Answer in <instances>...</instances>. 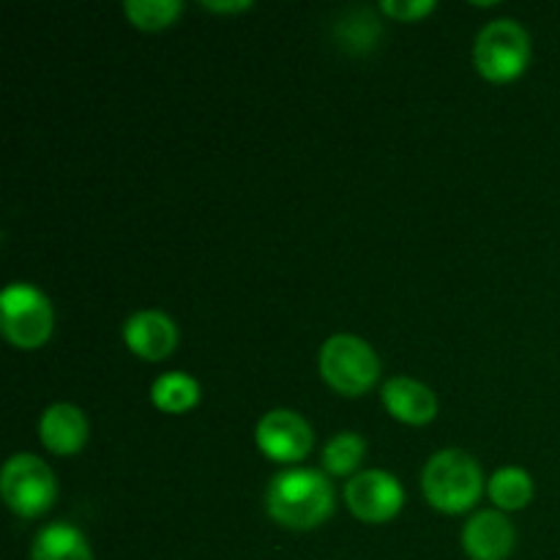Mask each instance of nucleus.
Masks as SVG:
<instances>
[{
	"instance_id": "f257e3e1",
	"label": "nucleus",
	"mask_w": 560,
	"mask_h": 560,
	"mask_svg": "<svg viewBox=\"0 0 560 560\" xmlns=\"http://www.w3.org/2000/svg\"><path fill=\"white\" fill-rule=\"evenodd\" d=\"M266 509L284 528H317L334 512L331 481L312 468L282 470L268 485Z\"/></svg>"
},
{
	"instance_id": "f03ea898",
	"label": "nucleus",
	"mask_w": 560,
	"mask_h": 560,
	"mask_svg": "<svg viewBox=\"0 0 560 560\" xmlns=\"http://www.w3.org/2000/svg\"><path fill=\"white\" fill-rule=\"evenodd\" d=\"M485 476L479 463L463 448H443L432 454L421 474V490L430 506L446 514L468 512L481 495Z\"/></svg>"
},
{
	"instance_id": "7ed1b4c3",
	"label": "nucleus",
	"mask_w": 560,
	"mask_h": 560,
	"mask_svg": "<svg viewBox=\"0 0 560 560\" xmlns=\"http://www.w3.org/2000/svg\"><path fill=\"white\" fill-rule=\"evenodd\" d=\"M381 361L372 345L353 334H337L320 348V375L334 392L361 397L377 381Z\"/></svg>"
},
{
	"instance_id": "20e7f679",
	"label": "nucleus",
	"mask_w": 560,
	"mask_h": 560,
	"mask_svg": "<svg viewBox=\"0 0 560 560\" xmlns=\"http://www.w3.org/2000/svg\"><path fill=\"white\" fill-rule=\"evenodd\" d=\"M530 38L514 20H492L476 36L474 63L481 77L492 82H509L528 66Z\"/></svg>"
},
{
	"instance_id": "39448f33",
	"label": "nucleus",
	"mask_w": 560,
	"mask_h": 560,
	"mask_svg": "<svg viewBox=\"0 0 560 560\" xmlns=\"http://www.w3.org/2000/svg\"><path fill=\"white\" fill-rule=\"evenodd\" d=\"M0 331L11 345L33 350L52 334V306L33 284L11 282L0 295Z\"/></svg>"
},
{
	"instance_id": "423d86ee",
	"label": "nucleus",
	"mask_w": 560,
	"mask_h": 560,
	"mask_svg": "<svg viewBox=\"0 0 560 560\" xmlns=\"http://www.w3.org/2000/svg\"><path fill=\"white\" fill-rule=\"evenodd\" d=\"M0 492L9 509L20 517H38L58 495L52 470L33 454H14L0 474Z\"/></svg>"
},
{
	"instance_id": "0eeeda50",
	"label": "nucleus",
	"mask_w": 560,
	"mask_h": 560,
	"mask_svg": "<svg viewBox=\"0 0 560 560\" xmlns=\"http://www.w3.org/2000/svg\"><path fill=\"white\" fill-rule=\"evenodd\" d=\"M345 503L361 523H388L402 509L405 490L386 470H361L345 487Z\"/></svg>"
},
{
	"instance_id": "6e6552de",
	"label": "nucleus",
	"mask_w": 560,
	"mask_h": 560,
	"mask_svg": "<svg viewBox=\"0 0 560 560\" xmlns=\"http://www.w3.org/2000/svg\"><path fill=\"white\" fill-rule=\"evenodd\" d=\"M257 448L273 463H299L312 448V427L295 410H271L257 421Z\"/></svg>"
},
{
	"instance_id": "1a4fd4ad",
	"label": "nucleus",
	"mask_w": 560,
	"mask_h": 560,
	"mask_svg": "<svg viewBox=\"0 0 560 560\" xmlns=\"http://www.w3.org/2000/svg\"><path fill=\"white\" fill-rule=\"evenodd\" d=\"M124 339L131 353L145 361H162L178 345V328L164 312L142 310L124 323Z\"/></svg>"
},
{
	"instance_id": "9d476101",
	"label": "nucleus",
	"mask_w": 560,
	"mask_h": 560,
	"mask_svg": "<svg viewBox=\"0 0 560 560\" xmlns=\"http://www.w3.org/2000/svg\"><path fill=\"white\" fill-rule=\"evenodd\" d=\"M463 547L470 560H506L514 550V528L501 512H476L463 528Z\"/></svg>"
},
{
	"instance_id": "9b49d317",
	"label": "nucleus",
	"mask_w": 560,
	"mask_h": 560,
	"mask_svg": "<svg viewBox=\"0 0 560 560\" xmlns=\"http://www.w3.org/2000/svg\"><path fill=\"white\" fill-rule=\"evenodd\" d=\"M383 405L397 421L410 427L430 424L438 416V397L430 386L413 377H392L383 386Z\"/></svg>"
},
{
	"instance_id": "f8f14e48",
	"label": "nucleus",
	"mask_w": 560,
	"mask_h": 560,
	"mask_svg": "<svg viewBox=\"0 0 560 560\" xmlns=\"http://www.w3.org/2000/svg\"><path fill=\"white\" fill-rule=\"evenodd\" d=\"M38 438L52 454H77L88 441V419L69 402L49 405L38 419Z\"/></svg>"
},
{
	"instance_id": "ddd939ff",
	"label": "nucleus",
	"mask_w": 560,
	"mask_h": 560,
	"mask_svg": "<svg viewBox=\"0 0 560 560\" xmlns=\"http://www.w3.org/2000/svg\"><path fill=\"white\" fill-rule=\"evenodd\" d=\"M31 560H93V556L88 539L74 525L52 523L33 539Z\"/></svg>"
},
{
	"instance_id": "4468645a",
	"label": "nucleus",
	"mask_w": 560,
	"mask_h": 560,
	"mask_svg": "<svg viewBox=\"0 0 560 560\" xmlns=\"http://www.w3.org/2000/svg\"><path fill=\"white\" fill-rule=\"evenodd\" d=\"M151 399L159 410L164 413H184V410L195 408L200 399V386L195 377L184 375V372H167V375L156 377L151 386Z\"/></svg>"
},
{
	"instance_id": "2eb2a0df",
	"label": "nucleus",
	"mask_w": 560,
	"mask_h": 560,
	"mask_svg": "<svg viewBox=\"0 0 560 560\" xmlns=\"http://www.w3.org/2000/svg\"><path fill=\"white\" fill-rule=\"evenodd\" d=\"M490 498L498 509L503 512H514V509L528 506L534 498V479L528 470L523 468H501L490 479Z\"/></svg>"
},
{
	"instance_id": "dca6fc26",
	"label": "nucleus",
	"mask_w": 560,
	"mask_h": 560,
	"mask_svg": "<svg viewBox=\"0 0 560 560\" xmlns=\"http://www.w3.org/2000/svg\"><path fill=\"white\" fill-rule=\"evenodd\" d=\"M366 454L364 438L355 435V432H339L323 448V465H326L328 474L334 476H348L353 474L361 465Z\"/></svg>"
},
{
	"instance_id": "f3484780",
	"label": "nucleus",
	"mask_w": 560,
	"mask_h": 560,
	"mask_svg": "<svg viewBox=\"0 0 560 560\" xmlns=\"http://www.w3.org/2000/svg\"><path fill=\"white\" fill-rule=\"evenodd\" d=\"M184 5L178 0H126L124 11L140 31H162L178 20Z\"/></svg>"
},
{
	"instance_id": "a211bd4d",
	"label": "nucleus",
	"mask_w": 560,
	"mask_h": 560,
	"mask_svg": "<svg viewBox=\"0 0 560 560\" xmlns=\"http://www.w3.org/2000/svg\"><path fill=\"white\" fill-rule=\"evenodd\" d=\"M337 36L350 52H364V49L375 47L377 36H381V27L364 11H350V22H342L337 27Z\"/></svg>"
},
{
	"instance_id": "6ab92c4d",
	"label": "nucleus",
	"mask_w": 560,
	"mask_h": 560,
	"mask_svg": "<svg viewBox=\"0 0 560 560\" xmlns=\"http://www.w3.org/2000/svg\"><path fill=\"white\" fill-rule=\"evenodd\" d=\"M432 9H435L432 0H383L381 3L383 14L394 16L399 22H416L430 14Z\"/></svg>"
},
{
	"instance_id": "aec40b11",
	"label": "nucleus",
	"mask_w": 560,
	"mask_h": 560,
	"mask_svg": "<svg viewBox=\"0 0 560 560\" xmlns=\"http://www.w3.org/2000/svg\"><path fill=\"white\" fill-rule=\"evenodd\" d=\"M206 9H211V11H246V9H252V3L249 0H230V3H213V0H206Z\"/></svg>"
}]
</instances>
